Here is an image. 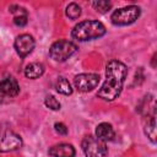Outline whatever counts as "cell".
I'll return each mask as SVG.
<instances>
[{"label": "cell", "instance_id": "cell-1", "mask_svg": "<svg viewBox=\"0 0 157 157\" xmlns=\"http://www.w3.org/2000/svg\"><path fill=\"white\" fill-rule=\"evenodd\" d=\"M128 75V67L119 60H110L105 66V81L97 96L104 101H114L121 92Z\"/></svg>", "mask_w": 157, "mask_h": 157}, {"label": "cell", "instance_id": "cell-2", "mask_svg": "<svg viewBox=\"0 0 157 157\" xmlns=\"http://www.w3.org/2000/svg\"><path fill=\"white\" fill-rule=\"evenodd\" d=\"M104 34H105L104 25L99 21H93V20L82 21L77 23L71 31V37L78 42L97 39L103 37Z\"/></svg>", "mask_w": 157, "mask_h": 157}, {"label": "cell", "instance_id": "cell-3", "mask_svg": "<svg viewBox=\"0 0 157 157\" xmlns=\"http://www.w3.org/2000/svg\"><path fill=\"white\" fill-rule=\"evenodd\" d=\"M77 52V45L71 40L60 39L52 44L49 49V56L55 61H65Z\"/></svg>", "mask_w": 157, "mask_h": 157}, {"label": "cell", "instance_id": "cell-4", "mask_svg": "<svg viewBox=\"0 0 157 157\" xmlns=\"http://www.w3.org/2000/svg\"><path fill=\"white\" fill-rule=\"evenodd\" d=\"M140 16V7L135 5H129L121 9L115 10L112 16V23L115 26H128L134 23Z\"/></svg>", "mask_w": 157, "mask_h": 157}, {"label": "cell", "instance_id": "cell-5", "mask_svg": "<svg viewBox=\"0 0 157 157\" xmlns=\"http://www.w3.org/2000/svg\"><path fill=\"white\" fill-rule=\"evenodd\" d=\"M82 150L86 157H107L108 153L105 142L92 135H88L82 140Z\"/></svg>", "mask_w": 157, "mask_h": 157}, {"label": "cell", "instance_id": "cell-6", "mask_svg": "<svg viewBox=\"0 0 157 157\" xmlns=\"http://www.w3.org/2000/svg\"><path fill=\"white\" fill-rule=\"evenodd\" d=\"M22 146L20 135L7 128H0V152H11Z\"/></svg>", "mask_w": 157, "mask_h": 157}, {"label": "cell", "instance_id": "cell-7", "mask_svg": "<svg viewBox=\"0 0 157 157\" xmlns=\"http://www.w3.org/2000/svg\"><path fill=\"white\" fill-rule=\"evenodd\" d=\"M75 87L80 92H88L97 87L99 83V75L97 74H80L74 78Z\"/></svg>", "mask_w": 157, "mask_h": 157}, {"label": "cell", "instance_id": "cell-8", "mask_svg": "<svg viewBox=\"0 0 157 157\" xmlns=\"http://www.w3.org/2000/svg\"><path fill=\"white\" fill-rule=\"evenodd\" d=\"M34 45H36V42H34L33 37L31 34H27V33L20 34L15 39V43H13V47L16 49V53L21 58L27 56L34 49Z\"/></svg>", "mask_w": 157, "mask_h": 157}, {"label": "cell", "instance_id": "cell-9", "mask_svg": "<svg viewBox=\"0 0 157 157\" xmlns=\"http://www.w3.org/2000/svg\"><path fill=\"white\" fill-rule=\"evenodd\" d=\"M18 93H20V86L16 78H13L12 76H9L0 81V96L1 97L12 98V97H16Z\"/></svg>", "mask_w": 157, "mask_h": 157}, {"label": "cell", "instance_id": "cell-10", "mask_svg": "<svg viewBox=\"0 0 157 157\" xmlns=\"http://www.w3.org/2000/svg\"><path fill=\"white\" fill-rule=\"evenodd\" d=\"M52 157H75V148L70 144H56L49 148Z\"/></svg>", "mask_w": 157, "mask_h": 157}, {"label": "cell", "instance_id": "cell-11", "mask_svg": "<svg viewBox=\"0 0 157 157\" xmlns=\"http://www.w3.org/2000/svg\"><path fill=\"white\" fill-rule=\"evenodd\" d=\"M96 137L99 139L103 142L110 141L114 137V130L113 126L108 123H101L96 128Z\"/></svg>", "mask_w": 157, "mask_h": 157}, {"label": "cell", "instance_id": "cell-12", "mask_svg": "<svg viewBox=\"0 0 157 157\" xmlns=\"http://www.w3.org/2000/svg\"><path fill=\"white\" fill-rule=\"evenodd\" d=\"M43 72H44V66L40 63H31L25 69V76L27 78H32V80L40 77L43 75Z\"/></svg>", "mask_w": 157, "mask_h": 157}, {"label": "cell", "instance_id": "cell-13", "mask_svg": "<svg viewBox=\"0 0 157 157\" xmlns=\"http://www.w3.org/2000/svg\"><path fill=\"white\" fill-rule=\"evenodd\" d=\"M145 123V134L146 136L155 144L156 142V121H155V114L147 115Z\"/></svg>", "mask_w": 157, "mask_h": 157}, {"label": "cell", "instance_id": "cell-14", "mask_svg": "<svg viewBox=\"0 0 157 157\" xmlns=\"http://www.w3.org/2000/svg\"><path fill=\"white\" fill-rule=\"evenodd\" d=\"M55 88L59 93L61 94H65V96H70L72 93V88H71V85L70 82L65 78V77H59L56 83H55Z\"/></svg>", "mask_w": 157, "mask_h": 157}, {"label": "cell", "instance_id": "cell-15", "mask_svg": "<svg viewBox=\"0 0 157 157\" xmlns=\"http://www.w3.org/2000/svg\"><path fill=\"white\" fill-rule=\"evenodd\" d=\"M65 13L70 20H77L80 17V15H81V7L76 2H71V4H69L66 6Z\"/></svg>", "mask_w": 157, "mask_h": 157}, {"label": "cell", "instance_id": "cell-16", "mask_svg": "<svg viewBox=\"0 0 157 157\" xmlns=\"http://www.w3.org/2000/svg\"><path fill=\"white\" fill-rule=\"evenodd\" d=\"M92 5H93V7H94L97 11H99L101 13H104V12L109 11V10H110V7H112V4H110L109 1H104V0L93 1V2H92Z\"/></svg>", "mask_w": 157, "mask_h": 157}, {"label": "cell", "instance_id": "cell-17", "mask_svg": "<svg viewBox=\"0 0 157 157\" xmlns=\"http://www.w3.org/2000/svg\"><path fill=\"white\" fill-rule=\"evenodd\" d=\"M44 104L49 108V109H52V110H59L60 109V103H59V101L54 97V96H47L45 97V99H44Z\"/></svg>", "mask_w": 157, "mask_h": 157}, {"label": "cell", "instance_id": "cell-18", "mask_svg": "<svg viewBox=\"0 0 157 157\" xmlns=\"http://www.w3.org/2000/svg\"><path fill=\"white\" fill-rule=\"evenodd\" d=\"M13 23L18 27H23L27 25V13H21V15H16L13 18Z\"/></svg>", "mask_w": 157, "mask_h": 157}, {"label": "cell", "instance_id": "cell-19", "mask_svg": "<svg viewBox=\"0 0 157 157\" xmlns=\"http://www.w3.org/2000/svg\"><path fill=\"white\" fill-rule=\"evenodd\" d=\"M54 129H55V131H56L59 135H66V134H67V128H66V125L63 124V123H55V124H54Z\"/></svg>", "mask_w": 157, "mask_h": 157}]
</instances>
